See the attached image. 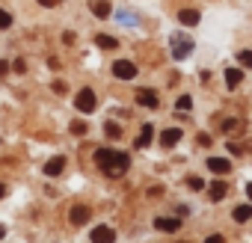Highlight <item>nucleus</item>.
Instances as JSON below:
<instances>
[{
    "label": "nucleus",
    "instance_id": "obj_1",
    "mask_svg": "<svg viewBox=\"0 0 252 243\" xmlns=\"http://www.w3.org/2000/svg\"><path fill=\"white\" fill-rule=\"evenodd\" d=\"M95 163L104 169V175L122 178L125 172H128V166H131V157L122 154V152H113V149H98L95 152Z\"/></svg>",
    "mask_w": 252,
    "mask_h": 243
},
{
    "label": "nucleus",
    "instance_id": "obj_2",
    "mask_svg": "<svg viewBox=\"0 0 252 243\" xmlns=\"http://www.w3.org/2000/svg\"><path fill=\"white\" fill-rule=\"evenodd\" d=\"M169 51H172L175 60H187L193 54V39L187 33H172L169 36Z\"/></svg>",
    "mask_w": 252,
    "mask_h": 243
},
{
    "label": "nucleus",
    "instance_id": "obj_3",
    "mask_svg": "<svg viewBox=\"0 0 252 243\" xmlns=\"http://www.w3.org/2000/svg\"><path fill=\"white\" fill-rule=\"evenodd\" d=\"M74 107H77L80 113H92V110L98 107L95 92H92V89H80V92H77V98H74Z\"/></svg>",
    "mask_w": 252,
    "mask_h": 243
},
{
    "label": "nucleus",
    "instance_id": "obj_4",
    "mask_svg": "<svg viewBox=\"0 0 252 243\" xmlns=\"http://www.w3.org/2000/svg\"><path fill=\"white\" fill-rule=\"evenodd\" d=\"M113 74H116L119 80H134V77H137V65L128 62V60H116V62H113Z\"/></svg>",
    "mask_w": 252,
    "mask_h": 243
},
{
    "label": "nucleus",
    "instance_id": "obj_5",
    "mask_svg": "<svg viewBox=\"0 0 252 243\" xmlns=\"http://www.w3.org/2000/svg\"><path fill=\"white\" fill-rule=\"evenodd\" d=\"M89 216H92V211H89L86 205H74V208L68 211V222H71V225H86Z\"/></svg>",
    "mask_w": 252,
    "mask_h": 243
},
{
    "label": "nucleus",
    "instance_id": "obj_6",
    "mask_svg": "<svg viewBox=\"0 0 252 243\" xmlns=\"http://www.w3.org/2000/svg\"><path fill=\"white\" fill-rule=\"evenodd\" d=\"M137 104H140V107L155 110L160 101H158V92H155V89H140V92H137Z\"/></svg>",
    "mask_w": 252,
    "mask_h": 243
},
{
    "label": "nucleus",
    "instance_id": "obj_7",
    "mask_svg": "<svg viewBox=\"0 0 252 243\" xmlns=\"http://www.w3.org/2000/svg\"><path fill=\"white\" fill-rule=\"evenodd\" d=\"M89 240H92V243H113V240H116V231H113L110 225H98Z\"/></svg>",
    "mask_w": 252,
    "mask_h": 243
},
{
    "label": "nucleus",
    "instance_id": "obj_8",
    "mask_svg": "<svg viewBox=\"0 0 252 243\" xmlns=\"http://www.w3.org/2000/svg\"><path fill=\"white\" fill-rule=\"evenodd\" d=\"M155 228L158 231H178L181 228V219L178 216H158L155 219Z\"/></svg>",
    "mask_w": 252,
    "mask_h": 243
},
{
    "label": "nucleus",
    "instance_id": "obj_9",
    "mask_svg": "<svg viewBox=\"0 0 252 243\" xmlns=\"http://www.w3.org/2000/svg\"><path fill=\"white\" fill-rule=\"evenodd\" d=\"M63 169H65V157H63V154H57V157H51V160L45 163V175H51V178H57Z\"/></svg>",
    "mask_w": 252,
    "mask_h": 243
},
{
    "label": "nucleus",
    "instance_id": "obj_10",
    "mask_svg": "<svg viewBox=\"0 0 252 243\" xmlns=\"http://www.w3.org/2000/svg\"><path fill=\"white\" fill-rule=\"evenodd\" d=\"M208 169H211L214 175H225V172H231V163H228L225 157H211V160H208Z\"/></svg>",
    "mask_w": 252,
    "mask_h": 243
},
{
    "label": "nucleus",
    "instance_id": "obj_11",
    "mask_svg": "<svg viewBox=\"0 0 252 243\" xmlns=\"http://www.w3.org/2000/svg\"><path fill=\"white\" fill-rule=\"evenodd\" d=\"M178 21H181L184 27H196V24H199V12H196V9H181V12H178Z\"/></svg>",
    "mask_w": 252,
    "mask_h": 243
},
{
    "label": "nucleus",
    "instance_id": "obj_12",
    "mask_svg": "<svg viewBox=\"0 0 252 243\" xmlns=\"http://www.w3.org/2000/svg\"><path fill=\"white\" fill-rule=\"evenodd\" d=\"M181 137H184V134H181V128H166V131L160 134V143H163V146H175Z\"/></svg>",
    "mask_w": 252,
    "mask_h": 243
},
{
    "label": "nucleus",
    "instance_id": "obj_13",
    "mask_svg": "<svg viewBox=\"0 0 252 243\" xmlns=\"http://www.w3.org/2000/svg\"><path fill=\"white\" fill-rule=\"evenodd\" d=\"M240 80H243V71H240V68H228V71H225V86H228V89H237Z\"/></svg>",
    "mask_w": 252,
    "mask_h": 243
},
{
    "label": "nucleus",
    "instance_id": "obj_14",
    "mask_svg": "<svg viewBox=\"0 0 252 243\" xmlns=\"http://www.w3.org/2000/svg\"><path fill=\"white\" fill-rule=\"evenodd\" d=\"M152 137H155V128L152 125H143V131L137 134V149H146L152 143Z\"/></svg>",
    "mask_w": 252,
    "mask_h": 243
},
{
    "label": "nucleus",
    "instance_id": "obj_15",
    "mask_svg": "<svg viewBox=\"0 0 252 243\" xmlns=\"http://www.w3.org/2000/svg\"><path fill=\"white\" fill-rule=\"evenodd\" d=\"M225 193H228V187H225L222 181H214V184L208 187V196H211L214 202H220V199H225Z\"/></svg>",
    "mask_w": 252,
    "mask_h": 243
},
{
    "label": "nucleus",
    "instance_id": "obj_16",
    "mask_svg": "<svg viewBox=\"0 0 252 243\" xmlns=\"http://www.w3.org/2000/svg\"><path fill=\"white\" fill-rule=\"evenodd\" d=\"M95 45H98V48H107V51H113V48H119V39H113V36H104V33H98V36H95Z\"/></svg>",
    "mask_w": 252,
    "mask_h": 243
},
{
    "label": "nucleus",
    "instance_id": "obj_17",
    "mask_svg": "<svg viewBox=\"0 0 252 243\" xmlns=\"http://www.w3.org/2000/svg\"><path fill=\"white\" fill-rule=\"evenodd\" d=\"M231 216H234V222H246V219L252 216V205H237Z\"/></svg>",
    "mask_w": 252,
    "mask_h": 243
},
{
    "label": "nucleus",
    "instance_id": "obj_18",
    "mask_svg": "<svg viewBox=\"0 0 252 243\" xmlns=\"http://www.w3.org/2000/svg\"><path fill=\"white\" fill-rule=\"evenodd\" d=\"M92 12H95V18H107L110 15V3L107 0H98V3H92Z\"/></svg>",
    "mask_w": 252,
    "mask_h": 243
},
{
    "label": "nucleus",
    "instance_id": "obj_19",
    "mask_svg": "<svg viewBox=\"0 0 252 243\" xmlns=\"http://www.w3.org/2000/svg\"><path fill=\"white\" fill-rule=\"evenodd\" d=\"M222 131H225V134L240 131V122H237V119H225V122H222Z\"/></svg>",
    "mask_w": 252,
    "mask_h": 243
},
{
    "label": "nucleus",
    "instance_id": "obj_20",
    "mask_svg": "<svg viewBox=\"0 0 252 243\" xmlns=\"http://www.w3.org/2000/svg\"><path fill=\"white\" fill-rule=\"evenodd\" d=\"M104 134H107L110 140H116V137L122 134V128H119V125H113V122H107V125H104Z\"/></svg>",
    "mask_w": 252,
    "mask_h": 243
},
{
    "label": "nucleus",
    "instance_id": "obj_21",
    "mask_svg": "<svg viewBox=\"0 0 252 243\" xmlns=\"http://www.w3.org/2000/svg\"><path fill=\"white\" fill-rule=\"evenodd\" d=\"M175 107H178V110L184 113V110H190V107H193V98H190V95H181V98L175 101Z\"/></svg>",
    "mask_w": 252,
    "mask_h": 243
},
{
    "label": "nucleus",
    "instance_id": "obj_22",
    "mask_svg": "<svg viewBox=\"0 0 252 243\" xmlns=\"http://www.w3.org/2000/svg\"><path fill=\"white\" fill-rule=\"evenodd\" d=\"M6 27H12V15L0 9V30H6Z\"/></svg>",
    "mask_w": 252,
    "mask_h": 243
},
{
    "label": "nucleus",
    "instance_id": "obj_23",
    "mask_svg": "<svg viewBox=\"0 0 252 243\" xmlns=\"http://www.w3.org/2000/svg\"><path fill=\"white\" fill-rule=\"evenodd\" d=\"M240 65L243 68H252V51H240Z\"/></svg>",
    "mask_w": 252,
    "mask_h": 243
},
{
    "label": "nucleus",
    "instance_id": "obj_24",
    "mask_svg": "<svg viewBox=\"0 0 252 243\" xmlns=\"http://www.w3.org/2000/svg\"><path fill=\"white\" fill-rule=\"evenodd\" d=\"M71 131H74L77 137H83V134H86V125H83V122H71Z\"/></svg>",
    "mask_w": 252,
    "mask_h": 243
},
{
    "label": "nucleus",
    "instance_id": "obj_25",
    "mask_svg": "<svg viewBox=\"0 0 252 243\" xmlns=\"http://www.w3.org/2000/svg\"><path fill=\"white\" fill-rule=\"evenodd\" d=\"M187 184H190V187H193V190H202V187H205V181H202V178H196V175H193V178H190V181H187Z\"/></svg>",
    "mask_w": 252,
    "mask_h": 243
},
{
    "label": "nucleus",
    "instance_id": "obj_26",
    "mask_svg": "<svg viewBox=\"0 0 252 243\" xmlns=\"http://www.w3.org/2000/svg\"><path fill=\"white\" fill-rule=\"evenodd\" d=\"M12 68H15L18 74H24V71H27V62H24V60H15V65H12Z\"/></svg>",
    "mask_w": 252,
    "mask_h": 243
},
{
    "label": "nucleus",
    "instance_id": "obj_27",
    "mask_svg": "<svg viewBox=\"0 0 252 243\" xmlns=\"http://www.w3.org/2000/svg\"><path fill=\"white\" fill-rule=\"evenodd\" d=\"M42 6H48V9H54V6H60V0H39Z\"/></svg>",
    "mask_w": 252,
    "mask_h": 243
},
{
    "label": "nucleus",
    "instance_id": "obj_28",
    "mask_svg": "<svg viewBox=\"0 0 252 243\" xmlns=\"http://www.w3.org/2000/svg\"><path fill=\"white\" fill-rule=\"evenodd\" d=\"M54 92H60V95H63V92H65V83H63V80H54Z\"/></svg>",
    "mask_w": 252,
    "mask_h": 243
},
{
    "label": "nucleus",
    "instance_id": "obj_29",
    "mask_svg": "<svg viewBox=\"0 0 252 243\" xmlns=\"http://www.w3.org/2000/svg\"><path fill=\"white\" fill-rule=\"evenodd\" d=\"M205 243H225V240H222V234H211V237H208Z\"/></svg>",
    "mask_w": 252,
    "mask_h": 243
},
{
    "label": "nucleus",
    "instance_id": "obj_30",
    "mask_svg": "<svg viewBox=\"0 0 252 243\" xmlns=\"http://www.w3.org/2000/svg\"><path fill=\"white\" fill-rule=\"evenodd\" d=\"M199 146H211V137L208 134H199Z\"/></svg>",
    "mask_w": 252,
    "mask_h": 243
},
{
    "label": "nucleus",
    "instance_id": "obj_31",
    "mask_svg": "<svg viewBox=\"0 0 252 243\" xmlns=\"http://www.w3.org/2000/svg\"><path fill=\"white\" fill-rule=\"evenodd\" d=\"M6 71H9V62H3V60H0V77H3Z\"/></svg>",
    "mask_w": 252,
    "mask_h": 243
},
{
    "label": "nucleus",
    "instance_id": "obj_32",
    "mask_svg": "<svg viewBox=\"0 0 252 243\" xmlns=\"http://www.w3.org/2000/svg\"><path fill=\"white\" fill-rule=\"evenodd\" d=\"M3 196H6V184H3V181H0V199H3Z\"/></svg>",
    "mask_w": 252,
    "mask_h": 243
},
{
    "label": "nucleus",
    "instance_id": "obj_33",
    "mask_svg": "<svg viewBox=\"0 0 252 243\" xmlns=\"http://www.w3.org/2000/svg\"><path fill=\"white\" fill-rule=\"evenodd\" d=\"M246 196H249V199H252V184H246Z\"/></svg>",
    "mask_w": 252,
    "mask_h": 243
},
{
    "label": "nucleus",
    "instance_id": "obj_34",
    "mask_svg": "<svg viewBox=\"0 0 252 243\" xmlns=\"http://www.w3.org/2000/svg\"><path fill=\"white\" fill-rule=\"evenodd\" d=\"M3 237H6V228H3V225H0V240H3Z\"/></svg>",
    "mask_w": 252,
    "mask_h": 243
}]
</instances>
